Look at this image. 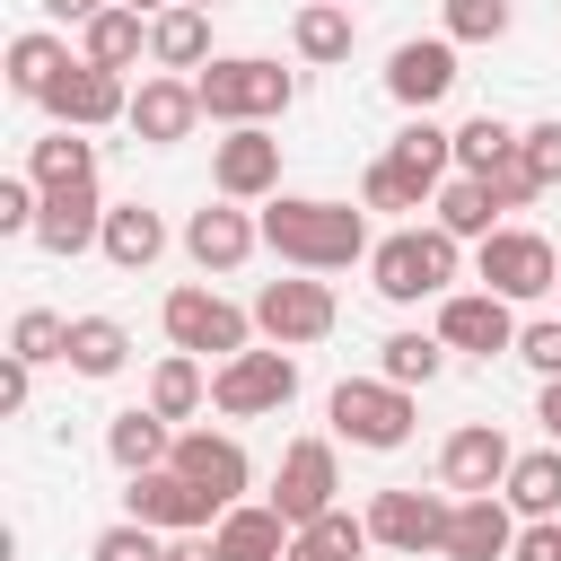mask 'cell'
<instances>
[{
	"label": "cell",
	"mask_w": 561,
	"mask_h": 561,
	"mask_svg": "<svg viewBox=\"0 0 561 561\" xmlns=\"http://www.w3.org/2000/svg\"><path fill=\"white\" fill-rule=\"evenodd\" d=\"M263 245L289 263V272H351V263H368V210L359 202H324V193H272L263 210Z\"/></svg>",
	"instance_id": "6da1fadb"
},
{
	"label": "cell",
	"mask_w": 561,
	"mask_h": 561,
	"mask_svg": "<svg viewBox=\"0 0 561 561\" xmlns=\"http://www.w3.org/2000/svg\"><path fill=\"white\" fill-rule=\"evenodd\" d=\"M193 96H202V123H219V131L280 123L298 105V70H280L272 53H219L210 70H193Z\"/></svg>",
	"instance_id": "7a4b0ae2"
},
{
	"label": "cell",
	"mask_w": 561,
	"mask_h": 561,
	"mask_svg": "<svg viewBox=\"0 0 561 561\" xmlns=\"http://www.w3.org/2000/svg\"><path fill=\"white\" fill-rule=\"evenodd\" d=\"M456 272H465V245L430 219V228H386L377 245H368V289L386 298V307H421V298H447L456 289Z\"/></svg>",
	"instance_id": "3957f363"
},
{
	"label": "cell",
	"mask_w": 561,
	"mask_h": 561,
	"mask_svg": "<svg viewBox=\"0 0 561 561\" xmlns=\"http://www.w3.org/2000/svg\"><path fill=\"white\" fill-rule=\"evenodd\" d=\"M158 324H167V351H193L202 368H219V359H237V351H254V307H237V298H219L210 280H184V289H167V307H158Z\"/></svg>",
	"instance_id": "277c9868"
},
{
	"label": "cell",
	"mask_w": 561,
	"mask_h": 561,
	"mask_svg": "<svg viewBox=\"0 0 561 561\" xmlns=\"http://www.w3.org/2000/svg\"><path fill=\"white\" fill-rule=\"evenodd\" d=\"M324 421H333V438H342V447L394 456V447L421 430V403H412V386H386V377H342V386L324 394Z\"/></svg>",
	"instance_id": "5b68a950"
},
{
	"label": "cell",
	"mask_w": 561,
	"mask_h": 561,
	"mask_svg": "<svg viewBox=\"0 0 561 561\" xmlns=\"http://www.w3.org/2000/svg\"><path fill=\"white\" fill-rule=\"evenodd\" d=\"M473 289H491V298H508V307H535V298H552L561 289V254H552V237H535V228H491L482 245H473Z\"/></svg>",
	"instance_id": "8992f818"
},
{
	"label": "cell",
	"mask_w": 561,
	"mask_h": 561,
	"mask_svg": "<svg viewBox=\"0 0 561 561\" xmlns=\"http://www.w3.org/2000/svg\"><path fill=\"white\" fill-rule=\"evenodd\" d=\"M289 403H298V351H280V342H254V351L210 368L219 421H263V412H289Z\"/></svg>",
	"instance_id": "52a82bcc"
},
{
	"label": "cell",
	"mask_w": 561,
	"mask_h": 561,
	"mask_svg": "<svg viewBox=\"0 0 561 561\" xmlns=\"http://www.w3.org/2000/svg\"><path fill=\"white\" fill-rule=\"evenodd\" d=\"M368 535L386 543V552H403V561H421V552H447V517H456V491H421V482H386V491H368Z\"/></svg>",
	"instance_id": "ba28073f"
},
{
	"label": "cell",
	"mask_w": 561,
	"mask_h": 561,
	"mask_svg": "<svg viewBox=\"0 0 561 561\" xmlns=\"http://www.w3.org/2000/svg\"><path fill=\"white\" fill-rule=\"evenodd\" d=\"M333 324H342V298H333V280H316V272H289V280H263V289H254V333L280 342V351H307V342H324Z\"/></svg>",
	"instance_id": "9c48e42d"
},
{
	"label": "cell",
	"mask_w": 561,
	"mask_h": 561,
	"mask_svg": "<svg viewBox=\"0 0 561 561\" xmlns=\"http://www.w3.org/2000/svg\"><path fill=\"white\" fill-rule=\"evenodd\" d=\"M272 508L289 517V535H298V526H316L324 508H342V456H333V438H289V447H280Z\"/></svg>",
	"instance_id": "30bf717a"
},
{
	"label": "cell",
	"mask_w": 561,
	"mask_h": 561,
	"mask_svg": "<svg viewBox=\"0 0 561 561\" xmlns=\"http://www.w3.org/2000/svg\"><path fill=\"white\" fill-rule=\"evenodd\" d=\"M508 465H517V447L500 421H456L438 438V491H456V500H491L508 482Z\"/></svg>",
	"instance_id": "8fae6325"
},
{
	"label": "cell",
	"mask_w": 561,
	"mask_h": 561,
	"mask_svg": "<svg viewBox=\"0 0 561 561\" xmlns=\"http://www.w3.org/2000/svg\"><path fill=\"white\" fill-rule=\"evenodd\" d=\"M193 491H210L219 508H237L245 491H254V456H245V438L237 430H210V421H193V430H175V456H167Z\"/></svg>",
	"instance_id": "7c38bea8"
},
{
	"label": "cell",
	"mask_w": 561,
	"mask_h": 561,
	"mask_svg": "<svg viewBox=\"0 0 561 561\" xmlns=\"http://www.w3.org/2000/svg\"><path fill=\"white\" fill-rule=\"evenodd\" d=\"M123 517H140V526H158V535H210L228 508H219L210 491H193L175 465H158V473H131V482H123Z\"/></svg>",
	"instance_id": "4fadbf2b"
},
{
	"label": "cell",
	"mask_w": 561,
	"mask_h": 561,
	"mask_svg": "<svg viewBox=\"0 0 561 561\" xmlns=\"http://www.w3.org/2000/svg\"><path fill=\"white\" fill-rule=\"evenodd\" d=\"M210 193L219 202H245V210L280 193V140H272V123H245V131L210 140Z\"/></svg>",
	"instance_id": "5bb4252c"
},
{
	"label": "cell",
	"mask_w": 561,
	"mask_h": 561,
	"mask_svg": "<svg viewBox=\"0 0 561 561\" xmlns=\"http://www.w3.org/2000/svg\"><path fill=\"white\" fill-rule=\"evenodd\" d=\"M44 114L61 131H105V123H131V79L123 70H96V61H70L44 96Z\"/></svg>",
	"instance_id": "9a60e30c"
},
{
	"label": "cell",
	"mask_w": 561,
	"mask_h": 561,
	"mask_svg": "<svg viewBox=\"0 0 561 561\" xmlns=\"http://www.w3.org/2000/svg\"><path fill=\"white\" fill-rule=\"evenodd\" d=\"M430 333H438L447 351H465V359H500V351H517V307L491 298V289H447Z\"/></svg>",
	"instance_id": "2e32d148"
},
{
	"label": "cell",
	"mask_w": 561,
	"mask_h": 561,
	"mask_svg": "<svg viewBox=\"0 0 561 561\" xmlns=\"http://www.w3.org/2000/svg\"><path fill=\"white\" fill-rule=\"evenodd\" d=\"M447 88H456V44H447V35H403V44L386 53V96H394L403 114H430Z\"/></svg>",
	"instance_id": "e0dca14e"
},
{
	"label": "cell",
	"mask_w": 561,
	"mask_h": 561,
	"mask_svg": "<svg viewBox=\"0 0 561 561\" xmlns=\"http://www.w3.org/2000/svg\"><path fill=\"white\" fill-rule=\"evenodd\" d=\"M254 245H263V219H254L245 202H202V210L184 219V254H193V272H237Z\"/></svg>",
	"instance_id": "ac0fdd59"
},
{
	"label": "cell",
	"mask_w": 561,
	"mask_h": 561,
	"mask_svg": "<svg viewBox=\"0 0 561 561\" xmlns=\"http://www.w3.org/2000/svg\"><path fill=\"white\" fill-rule=\"evenodd\" d=\"M105 210H114V202H105L96 184H61V193H44V210H35V245L70 263V254L105 245Z\"/></svg>",
	"instance_id": "d6986e66"
},
{
	"label": "cell",
	"mask_w": 561,
	"mask_h": 561,
	"mask_svg": "<svg viewBox=\"0 0 561 561\" xmlns=\"http://www.w3.org/2000/svg\"><path fill=\"white\" fill-rule=\"evenodd\" d=\"M193 123H202V96H193V79H175V70H149V79L131 88V131H140L149 149H175V140H193Z\"/></svg>",
	"instance_id": "ffe728a7"
},
{
	"label": "cell",
	"mask_w": 561,
	"mask_h": 561,
	"mask_svg": "<svg viewBox=\"0 0 561 561\" xmlns=\"http://www.w3.org/2000/svg\"><path fill=\"white\" fill-rule=\"evenodd\" d=\"M517 552V508L491 491V500H456L447 517V561H508Z\"/></svg>",
	"instance_id": "44dd1931"
},
{
	"label": "cell",
	"mask_w": 561,
	"mask_h": 561,
	"mask_svg": "<svg viewBox=\"0 0 561 561\" xmlns=\"http://www.w3.org/2000/svg\"><path fill=\"white\" fill-rule=\"evenodd\" d=\"M210 552L219 561H289V517L272 500H237L219 526H210Z\"/></svg>",
	"instance_id": "7402d4cb"
},
{
	"label": "cell",
	"mask_w": 561,
	"mask_h": 561,
	"mask_svg": "<svg viewBox=\"0 0 561 561\" xmlns=\"http://www.w3.org/2000/svg\"><path fill=\"white\" fill-rule=\"evenodd\" d=\"M219 53H210V9H158L149 18V70H175V79H193V70H210Z\"/></svg>",
	"instance_id": "603a6c76"
},
{
	"label": "cell",
	"mask_w": 561,
	"mask_h": 561,
	"mask_svg": "<svg viewBox=\"0 0 561 561\" xmlns=\"http://www.w3.org/2000/svg\"><path fill=\"white\" fill-rule=\"evenodd\" d=\"M105 456L123 465V482H131V473H158V465L175 456V421H158L149 403H123V412L105 421Z\"/></svg>",
	"instance_id": "cb8c5ba5"
},
{
	"label": "cell",
	"mask_w": 561,
	"mask_h": 561,
	"mask_svg": "<svg viewBox=\"0 0 561 561\" xmlns=\"http://www.w3.org/2000/svg\"><path fill=\"white\" fill-rule=\"evenodd\" d=\"M500 500L517 508V526H552V517H561V447H552V438H543V447H526V456L508 465Z\"/></svg>",
	"instance_id": "d4e9b609"
},
{
	"label": "cell",
	"mask_w": 561,
	"mask_h": 561,
	"mask_svg": "<svg viewBox=\"0 0 561 561\" xmlns=\"http://www.w3.org/2000/svg\"><path fill=\"white\" fill-rule=\"evenodd\" d=\"M351 44H359V18H351V9H333V0H298V18H289V53H298L307 70L351 61Z\"/></svg>",
	"instance_id": "484cf974"
},
{
	"label": "cell",
	"mask_w": 561,
	"mask_h": 561,
	"mask_svg": "<svg viewBox=\"0 0 561 561\" xmlns=\"http://www.w3.org/2000/svg\"><path fill=\"white\" fill-rule=\"evenodd\" d=\"M79 53H70V35L61 26H26V35H9V88L26 96V105H44L53 96V79L70 70Z\"/></svg>",
	"instance_id": "4316f807"
},
{
	"label": "cell",
	"mask_w": 561,
	"mask_h": 561,
	"mask_svg": "<svg viewBox=\"0 0 561 561\" xmlns=\"http://www.w3.org/2000/svg\"><path fill=\"white\" fill-rule=\"evenodd\" d=\"M61 368L88 377V386L123 377V368H131V324H123V316H70V359H61Z\"/></svg>",
	"instance_id": "83f0119b"
},
{
	"label": "cell",
	"mask_w": 561,
	"mask_h": 561,
	"mask_svg": "<svg viewBox=\"0 0 561 561\" xmlns=\"http://www.w3.org/2000/svg\"><path fill=\"white\" fill-rule=\"evenodd\" d=\"M79 61H96V70H123V79H131V61H149V18L114 0L105 18H88V26H79Z\"/></svg>",
	"instance_id": "f1b7e54d"
},
{
	"label": "cell",
	"mask_w": 561,
	"mask_h": 561,
	"mask_svg": "<svg viewBox=\"0 0 561 561\" xmlns=\"http://www.w3.org/2000/svg\"><path fill=\"white\" fill-rule=\"evenodd\" d=\"M114 272H149L158 254H167V219L149 210V202H114L105 210V245H96Z\"/></svg>",
	"instance_id": "f546056e"
},
{
	"label": "cell",
	"mask_w": 561,
	"mask_h": 561,
	"mask_svg": "<svg viewBox=\"0 0 561 561\" xmlns=\"http://www.w3.org/2000/svg\"><path fill=\"white\" fill-rule=\"evenodd\" d=\"M158 421H175V430H193V412L210 403V368L193 359V351H167L158 368H149V394H140Z\"/></svg>",
	"instance_id": "4dcf8cb0"
},
{
	"label": "cell",
	"mask_w": 561,
	"mask_h": 561,
	"mask_svg": "<svg viewBox=\"0 0 561 561\" xmlns=\"http://www.w3.org/2000/svg\"><path fill=\"white\" fill-rule=\"evenodd\" d=\"M18 175H35L44 193H61V184H96V140L88 131H44V140H26V167Z\"/></svg>",
	"instance_id": "1f68e13d"
},
{
	"label": "cell",
	"mask_w": 561,
	"mask_h": 561,
	"mask_svg": "<svg viewBox=\"0 0 561 561\" xmlns=\"http://www.w3.org/2000/svg\"><path fill=\"white\" fill-rule=\"evenodd\" d=\"M430 219H438V228H447V237H456V245H482V237H491V228H508V219H500V202H491V184H482V175H447V184H438V202H430Z\"/></svg>",
	"instance_id": "d6a6232c"
},
{
	"label": "cell",
	"mask_w": 561,
	"mask_h": 561,
	"mask_svg": "<svg viewBox=\"0 0 561 561\" xmlns=\"http://www.w3.org/2000/svg\"><path fill=\"white\" fill-rule=\"evenodd\" d=\"M447 359H456V351H447L438 333H421V324H403V333H386V342H377V377H386V386H412V394H421Z\"/></svg>",
	"instance_id": "836d02e7"
},
{
	"label": "cell",
	"mask_w": 561,
	"mask_h": 561,
	"mask_svg": "<svg viewBox=\"0 0 561 561\" xmlns=\"http://www.w3.org/2000/svg\"><path fill=\"white\" fill-rule=\"evenodd\" d=\"M386 158H394V167H412L421 184H447V175H456V131H447V123H430V114H412V123L386 140Z\"/></svg>",
	"instance_id": "e575fe53"
},
{
	"label": "cell",
	"mask_w": 561,
	"mask_h": 561,
	"mask_svg": "<svg viewBox=\"0 0 561 561\" xmlns=\"http://www.w3.org/2000/svg\"><path fill=\"white\" fill-rule=\"evenodd\" d=\"M377 535H368V517H351V508H324L316 526H298L289 535V561H359Z\"/></svg>",
	"instance_id": "d590c367"
},
{
	"label": "cell",
	"mask_w": 561,
	"mask_h": 561,
	"mask_svg": "<svg viewBox=\"0 0 561 561\" xmlns=\"http://www.w3.org/2000/svg\"><path fill=\"white\" fill-rule=\"evenodd\" d=\"M517 123H500V114H473V123H456V175H500L508 158H517Z\"/></svg>",
	"instance_id": "8d00e7d4"
},
{
	"label": "cell",
	"mask_w": 561,
	"mask_h": 561,
	"mask_svg": "<svg viewBox=\"0 0 561 561\" xmlns=\"http://www.w3.org/2000/svg\"><path fill=\"white\" fill-rule=\"evenodd\" d=\"M430 202H438V184H421V175L394 167L386 149L359 167V210H430Z\"/></svg>",
	"instance_id": "74e56055"
},
{
	"label": "cell",
	"mask_w": 561,
	"mask_h": 561,
	"mask_svg": "<svg viewBox=\"0 0 561 561\" xmlns=\"http://www.w3.org/2000/svg\"><path fill=\"white\" fill-rule=\"evenodd\" d=\"M517 26V0H438V35L447 44H500Z\"/></svg>",
	"instance_id": "f35d334b"
},
{
	"label": "cell",
	"mask_w": 561,
	"mask_h": 561,
	"mask_svg": "<svg viewBox=\"0 0 561 561\" xmlns=\"http://www.w3.org/2000/svg\"><path fill=\"white\" fill-rule=\"evenodd\" d=\"M9 359H26V368L70 359V316H53V307H18V324H9Z\"/></svg>",
	"instance_id": "ab89813d"
},
{
	"label": "cell",
	"mask_w": 561,
	"mask_h": 561,
	"mask_svg": "<svg viewBox=\"0 0 561 561\" xmlns=\"http://www.w3.org/2000/svg\"><path fill=\"white\" fill-rule=\"evenodd\" d=\"M88 561H167V543H158V526L123 517V526H105V535L88 543Z\"/></svg>",
	"instance_id": "60d3db41"
},
{
	"label": "cell",
	"mask_w": 561,
	"mask_h": 561,
	"mask_svg": "<svg viewBox=\"0 0 561 561\" xmlns=\"http://www.w3.org/2000/svg\"><path fill=\"white\" fill-rule=\"evenodd\" d=\"M517 158H526V175L552 193L561 184V114H543V123H526V140H517Z\"/></svg>",
	"instance_id": "b9f144b4"
},
{
	"label": "cell",
	"mask_w": 561,
	"mask_h": 561,
	"mask_svg": "<svg viewBox=\"0 0 561 561\" xmlns=\"http://www.w3.org/2000/svg\"><path fill=\"white\" fill-rule=\"evenodd\" d=\"M517 359L552 386V377H561V316H526V324H517Z\"/></svg>",
	"instance_id": "7bdbcfd3"
},
{
	"label": "cell",
	"mask_w": 561,
	"mask_h": 561,
	"mask_svg": "<svg viewBox=\"0 0 561 561\" xmlns=\"http://www.w3.org/2000/svg\"><path fill=\"white\" fill-rule=\"evenodd\" d=\"M35 210H44V184L35 175H9L0 184V237H35Z\"/></svg>",
	"instance_id": "ee69618b"
},
{
	"label": "cell",
	"mask_w": 561,
	"mask_h": 561,
	"mask_svg": "<svg viewBox=\"0 0 561 561\" xmlns=\"http://www.w3.org/2000/svg\"><path fill=\"white\" fill-rule=\"evenodd\" d=\"M482 184H491V202H500V219H508V210H526V202L543 193V184L526 175V158H508V167H500V175H482Z\"/></svg>",
	"instance_id": "f6af8a7d"
},
{
	"label": "cell",
	"mask_w": 561,
	"mask_h": 561,
	"mask_svg": "<svg viewBox=\"0 0 561 561\" xmlns=\"http://www.w3.org/2000/svg\"><path fill=\"white\" fill-rule=\"evenodd\" d=\"M35 403V368L26 359H0V412H26Z\"/></svg>",
	"instance_id": "bcb514c9"
},
{
	"label": "cell",
	"mask_w": 561,
	"mask_h": 561,
	"mask_svg": "<svg viewBox=\"0 0 561 561\" xmlns=\"http://www.w3.org/2000/svg\"><path fill=\"white\" fill-rule=\"evenodd\" d=\"M508 561H561V517L552 526H517V552Z\"/></svg>",
	"instance_id": "7dc6e473"
},
{
	"label": "cell",
	"mask_w": 561,
	"mask_h": 561,
	"mask_svg": "<svg viewBox=\"0 0 561 561\" xmlns=\"http://www.w3.org/2000/svg\"><path fill=\"white\" fill-rule=\"evenodd\" d=\"M44 9V26H88V18H105L114 0H35Z\"/></svg>",
	"instance_id": "c3c4849f"
},
{
	"label": "cell",
	"mask_w": 561,
	"mask_h": 561,
	"mask_svg": "<svg viewBox=\"0 0 561 561\" xmlns=\"http://www.w3.org/2000/svg\"><path fill=\"white\" fill-rule=\"evenodd\" d=\"M535 421H543V438L561 447V377H552V386H535Z\"/></svg>",
	"instance_id": "681fc988"
},
{
	"label": "cell",
	"mask_w": 561,
	"mask_h": 561,
	"mask_svg": "<svg viewBox=\"0 0 561 561\" xmlns=\"http://www.w3.org/2000/svg\"><path fill=\"white\" fill-rule=\"evenodd\" d=\"M167 561H219V552H210V543H193V535H175V543H167Z\"/></svg>",
	"instance_id": "f907efd6"
},
{
	"label": "cell",
	"mask_w": 561,
	"mask_h": 561,
	"mask_svg": "<svg viewBox=\"0 0 561 561\" xmlns=\"http://www.w3.org/2000/svg\"><path fill=\"white\" fill-rule=\"evenodd\" d=\"M123 9H140V18H158V9H175V0H123Z\"/></svg>",
	"instance_id": "816d5d0a"
},
{
	"label": "cell",
	"mask_w": 561,
	"mask_h": 561,
	"mask_svg": "<svg viewBox=\"0 0 561 561\" xmlns=\"http://www.w3.org/2000/svg\"><path fill=\"white\" fill-rule=\"evenodd\" d=\"M184 9H219V0H184Z\"/></svg>",
	"instance_id": "f5cc1de1"
},
{
	"label": "cell",
	"mask_w": 561,
	"mask_h": 561,
	"mask_svg": "<svg viewBox=\"0 0 561 561\" xmlns=\"http://www.w3.org/2000/svg\"><path fill=\"white\" fill-rule=\"evenodd\" d=\"M552 316H561V289H552Z\"/></svg>",
	"instance_id": "db71d44e"
},
{
	"label": "cell",
	"mask_w": 561,
	"mask_h": 561,
	"mask_svg": "<svg viewBox=\"0 0 561 561\" xmlns=\"http://www.w3.org/2000/svg\"><path fill=\"white\" fill-rule=\"evenodd\" d=\"M333 9H351V0H333Z\"/></svg>",
	"instance_id": "11a10c76"
}]
</instances>
